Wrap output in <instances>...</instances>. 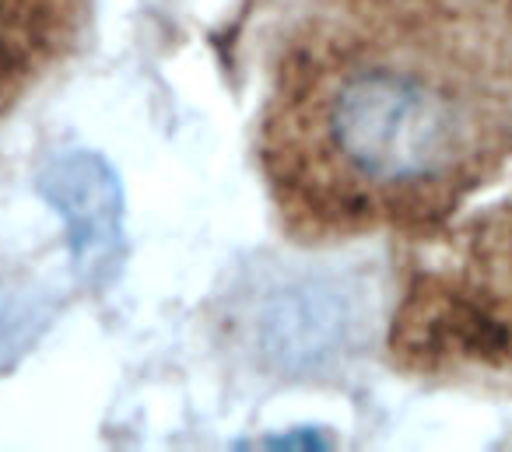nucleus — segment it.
Segmentation results:
<instances>
[{"instance_id": "nucleus-1", "label": "nucleus", "mask_w": 512, "mask_h": 452, "mask_svg": "<svg viewBox=\"0 0 512 452\" xmlns=\"http://www.w3.org/2000/svg\"><path fill=\"white\" fill-rule=\"evenodd\" d=\"M323 151L365 193H425L470 158V116L449 88L390 64L344 71L323 92Z\"/></svg>"}, {"instance_id": "nucleus-2", "label": "nucleus", "mask_w": 512, "mask_h": 452, "mask_svg": "<svg viewBox=\"0 0 512 452\" xmlns=\"http://www.w3.org/2000/svg\"><path fill=\"white\" fill-rule=\"evenodd\" d=\"M249 330L260 361L278 375H327L369 340V295L341 274L288 277L260 298Z\"/></svg>"}, {"instance_id": "nucleus-3", "label": "nucleus", "mask_w": 512, "mask_h": 452, "mask_svg": "<svg viewBox=\"0 0 512 452\" xmlns=\"http://www.w3.org/2000/svg\"><path fill=\"white\" fill-rule=\"evenodd\" d=\"M36 186L39 197L64 221L81 281H113L127 249V232H123L127 200H123L120 172L95 151H67L39 172Z\"/></svg>"}, {"instance_id": "nucleus-4", "label": "nucleus", "mask_w": 512, "mask_h": 452, "mask_svg": "<svg viewBox=\"0 0 512 452\" xmlns=\"http://www.w3.org/2000/svg\"><path fill=\"white\" fill-rule=\"evenodd\" d=\"M11 323H15V298L0 288V337H4V330H8Z\"/></svg>"}]
</instances>
